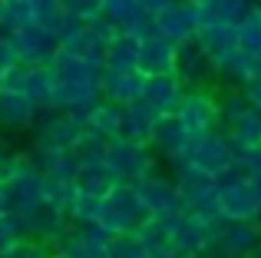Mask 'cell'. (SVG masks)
I'll list each match as a JSON object with an SVG mask.
<instances>
[{"mask_svg":"<svg viewBox=\"0 0 261 258\" xmlns=\"http://www.w3.org/2000/svg\"><path fill=\"white\" fill-rule=\"evenodd\" d=\"M43 195H46V179L37 172L30 152H20L17 156V175L7 186H0V209H4V215L23 219L33 209L43 205Z\"/></svg>","mask_w":261,"mask_h":258,"instance_id":"6da1fadb","label":"cell"},{"mask_svg":"<svg viewBox=\"0 0 261 258\" xmlns=\"http://www.w3.org/2000/svg\"><path fill=\"white\" fill-rule=\"evenodd\" d=\"M146 219H149V212H146V205L139 202L136 189L126 186V182H119V186L102 199L99 222H96V225H99L109 239H116V235H133Z\"/></svg>","mask_w":261,"mask_h":258,"instance_id":"7a4b0ae2","label":"cell"},{"mask_svg":"<svg viewBox=\"0 0 261 258\" xmlns=\"http://www.w3.org/2000/svg\"><path fill=\"white\" fill-rule=\"evenodd\" d=\"M102 166L116 175V182L133 186L136 179L152 172V156H149V146H139V142H129L122 136H116V139H109L106 162Z\"/></svg>","mask_w":261,"mask_h":258,"instance_id":"3957f363","label":"cell"},{"mask_svg":"<svg viewBox=\"0 0 261 258\" xmlns=\"http://www.w3.org/2000/svg\"><path fill=\"white\" fill-rule=\"evenodd\" d=\"M133 189H136V195H139V202L146 205L149 215H169V219H175V215L189 212L182 195H178V189H175V182L162 179V175H155V172L136 179Z\"/></svg>","mask_w":261,"mask_h":258,"instance_id":"277c9868","label":"cell"},{"mask_svg":"<svg viewBox=\"0 0 261 258\" xmlns=\"http://www.w3.org/2000/svg\"><path fill=\"white\" fill-rule=\"evenodd\" d=\"M7 40H10V46L17 50L20 63H30V66H50L60 53V40L53 37L50 30H43L40 23L27 27V30H20V33H10Z\"/></svg>","mask_w":261,"mask_h":258,"instance_id":"5b68a950","label":"cell"},{"mask_svg":"<svg viewBox=\"0 0 261 258\" xmlns=\"http://www.w3.org/2000/svg\"><path fill=\"white\" fill-rule=\"evenodd\" d=\"M0 90L7 93H20V96L33 99L37 106H46L53 90V76L46 66H30V63H17L4 80H0Z\"/></svg>","mask_w":261,"mask_h":258,"instance_id":"8992f818","label":"cell"},{"mask_svg":"<svg viewBox=\"0 0 261 258\" xmlns=\"http://www.w3.org/2000/svg\"><path fill=\"white\" fill-rule=\"evenodd\" d=\"M152 20H155V33H159V37H166L169 43H175V46L195 40V33H198L195 13H192V7L182 4V0H172V4H169L162 13H155Z\"/></svg>","mask_w":261,"mask_h":258,"instance_id":"52a82bcc","label":"cell"},{"mask_svg":"<svg viewBox=\"0 0 261 258\" xmlns=\"http://www.w3.org/2000/svg\"><path fill=\"white\" fill-rule=\"evenodd\" d=\"M30 159L37 166V172L50 182H73L80 172V156L70 149H46V146H33Z\"/></svg>","mask_w":261,"mask_h":258,"instance_id":"ba28073f","label":"cell"},{"mask_svg":"<svg viewBox=\"0 0 261 258\" xmlns=\"http://www.w3.org/2000/svg\"><path fill=\"white\" fill-rule=\"evenodd\" d=\"M182 99H185V86L175 80V73H172V76H152V80H146L142 103H146L159 119L175 116L178 106H182Z\"/></svg>","mask_w":261,"mask_h":258,"instance_id":"9c48e42d","label":"cell"},{"mask_svg":"<svg viewBox=\"0 0 261 258\" xmlns=\"http://www.w3.org/2000/svg\"><path fill=\"white\" fill-rule=\"evenodd\" d=\"M142 90H146V76H142L139 70H129V73L106 70V73H102V80H99V96L106 99V103H116V106L139 103Z\"/></svg>","mask_w":261,"mask_h":258,"instance_id":"30bf717a","label":"cell"},{"mask_svg":"<svg viewBox=\"0 0 261 258\" xmlns=\"http://www.w3.org/2000/svg\"><path fill=\"white\" fill-rule=\"evenodd\" d=\"M175 57H178L175 43H169L166 37H152V40H146V43H139V73L146 80L172 76L175 73Z\"/></svg>","mask_w":261,"mask_h":258,"instance_id":"8fae6325","label":"cell"},{"mask_svg":"<svg viewBox=\"0 0 261 258\" xmlns=\"http://www.w3.org/2000/svg\"><path fill=\"white\" fill-rule=\"evenodd\" d=\"M106 248H109V235L99 225H83V228H70V235L57 245V252L66 258H106Z\"/></svg>","mask_w":261,"mask_h":258,"instance_id":"7c38bea8","label":"cell"},{"mask_svg":"<svg viewBox=\"0 0 261 258\" xmlns=\"http://www.w3.org/2000/svg\"><path fill=\"white\" fill-rule=\"evenodd\" d=\"M175 119L189 129V136H205V133H212V126H215L218 110H215V103H212L208 96H202V93H185Z\"/></svg>","mask_w":261,"mask_h":258,"instance_id":"4fadbf2b","label":"cell"},{"mask_svg":"<svg viewBox=\"0 0 261 258\" xmlns=\"http://www.w3.org/2000/svg\"><path fill=\"white\" fill-rule=\"evenodd\" d=\"M192 139H195V136H189V129L178 123L175 116H166V119H159V126H155L149 146H152L159 156H166V159L182 162L185 152H189V146H192Z\"/></svg>","mask_w":261,"mask_h":258,"instance_id":"5bb4252c","label":"cell"},{"mask_svg":"<svg viewBox=\"0 0 261 258\" xmlns=\"http://www.w3.org/2000/svg\"><path fill=\"white\" fill-rule=\"evenodd\" d=\"M60 53H70V57H80V60H93V57H102V43L89 30V23H80V20L70 17L63 23V30H60Z\"/></svg>","mask_w":261,"mask_h":258,"instance_id":"9a60e30c","label":"cell"},{"mask_svg":"<svg viewBox=\"0 0 261 258\" xmlns=\"http://www.w3.org/2000/svg\"><path fill=\"white\" fill-rule=\"evenodd\" d=\"M155 126H159V116H155L142 99H139V103L122 106V139L139 142V146H149Z\"/></svg>","mask_w":261,"mask_h":258,"instance_id":"2e32d148","label":"cell"},{"mask_svg":"<svg viewBox=\"0 0 261 258\" xmlns=\"http://www.w3.org/2000/svg\"><path fill=\"white\" fill-rule=\"evenodd\" d=\"M37 113H40V106L33 99L0 90V126L4 129H30Z\"/></svg>","mask_w":261,"mask_h":258,"instance_id":"e0dca14e","label":"cell"},{"mask_svg":"<svg viewBox=\"0 0 261 258\" xmlns=\"http://www.w3.org/2000/svg\"><path fill=\"white\" fill-rule=\"evenodd\" d=\"M86 133L106 136V139H116L122 136V106L106 103V99H96L93 106H86Z\"/></svg>","mask_w":261,"mask_h":258,"instance_id":"ac0fdd59","label":"cell"},{"mask_svg":"<svg viewBox=\"0 0 261 258\" xmlns=\"http://www.w3.org/2000/svg\"><path fill=\"white\" fill-rule=\"evenodd\" d=\"M102 66L113 73H129V70H139V43L126 33H119L116 40H109L102 46Z\"/></svg>","mask_w":261,"mask_h":258,"instance_id":"d6986e66","label":"cell"},{"mask_svg":"<svg viewBox=\"0 0 261 258\" xmlns=\"http://www.w3.org/2000/svg\"><path fill=\"white\" fill-rule=\"evenodd\" d=\"M116 186L119 182H116V175L106 166H80L76 179H73V189L80 195H93V199H106Z\"/></svg>","mask_w":261,"mask_h":258,"instance_id":"ffe728a7","label":"cell"},{"mask_svg":"<svg viewBox=\"0 0 261 258\" xmlns=\"http://www.w3.org/2000/svg\"><path fill=\"white\" fill-rule=\"evenodd\" d=\"M37 23V10H33V0H4L0 7V37H10L20 33L27 27Z\"/></svg>","mask_w":261,"mask_h":258,"instance_id":"44dd1931","label":"cell"},{"mask_svg":"<svg viewBox=\"0 0 261 258\" xmlns=\"http://www.w3.org/2000/svg\"><path fill=\"white\" fill-rule=\"evenodd\" d=\"M102 17L113 20L119 27V33H126L142 17V7H139V0H102Z\"/></svg>","mask_w":261,"mask_h":258,"instance_id":"7402d4cb","label":"cell"},{"mask_svg":"<svg viewBox=\"0 0 261 258\" xmlns=\"http://www.w3.org/2000/svg\"><path fill=\"white\" fill-rule=\"evenodd\" d=\"M99 209H102V199H93V195H73V205H70V225L73 228H83V225H96L99 222Z\"/></svg>","mask_w":261,"mask_h":258,"instance_id":"603a6c76","label":"cell"},{"mask_svg":"<svg viewBox=\"0 0 261 258\" xmlns=\"http://www.w3.org/2000/svg\"><path fill=\"white\" fill-rule=\"evenodd\" d=\"M106 149H109V139H106V136L86 133V136H83V142L76 146L80 166H102V162H106Z\"/></svg>","mask_w":261,"mask_h":258,"instance_id":"cb8c5ba5","label":"cell"},{"mask_svg":"<svg viewBox=\"0 0 261 258\" xmlns=\"http://www.w3.org/2000/svg\"><path fill=\"white\" fill-rule=\"evenodd\" d=\"M73 195H76L73 182H50V179H46V195H43V205H50L53 212H60V215H70Z\"/></svg>","mask_w":261,"mask_h":258,"instance_id":"d4e9b609","label":"cell"},{"mask_svg":"<svg viewBox=\"0 0 261 258\" xmlns=\"http://www.w3.org/2000/svg\"><path fill=\"white\" fill-rule=\"evenodd\" d=\"M23 239H27L23 222L17 215H0V258H7Z\"/></svg>","mask_w":261,"mask_h":258,"instance_id":"484cf974","label":"cell"},{"mask_svg":"<svg viewBox=\"0 0 261 258\" xmlns=\"http://www.w3.org/2000/svg\"><path fill=\"white\" fill-rule=\"evenodd\" d=\"M106 258H149V252L139 245L136 235H116V239H109Z\"/></svg>","mask_w":261,"mask_h":258,"instance_id":"4316f807","label":"cell"},{"mask_svg":"<svg viewBox=\"0 0 261 258\" xmlns=\"http://www.w3.org/2000/svg\"><path fill=\"white\" fill-rule=\"evenodd\" d=\"M63 10L80 23H89L102 13V0H63Z\"/></svg>","mask_w":261,"mask_h":258,"instance_id":"83f0119b","label":"cell"},{"mask_svg":"<svg viewBox=\"0 0 261 258\" xmlns=\"http://www.w3.org/2000/svg\"><path fill=\"white\" fill-rule=\"evenodd\" d=\"M50 255H53V252H50L46 245H40V242H33V239H23L7 258H50Z\"/></svg>","mask_w":261,"mask_h":258,"instance_id":"f1b7e54d","label":"cell"},{"mask_svg":"<svg viewBox=\"0 0 261 258\" xmlns=\"http://www.w3.org/2000/svg\"><path fill=\"white\" fill-rule=\"evenodd\" d=\"M89 30L96 33V40H99L102 46H106L109 40H116V37H119V27H116L113 20H106V17H102V13H99V17H96V20H89Z\"/></svg>","mask_w":261,"mask_h":258,"instance_id":"f546056e","label":"cell"},{"mask_svg":"<svg viewBox=\"0 0 261 258\" xmlns=\"http://www.w3.org/2000/svg\"><path fill=\"white\" fill-rule=\"evenodd\" d=\"M20 63V57H17V50L10 46V40L7 37H0V80L7 76V73L13 70V66Z\"/></svg>","mask_w":261,"mask_h":258,"instance_id":"4dcf8cb0","label":"cell"},{"mask_svg":"<svg viewBox=\"0 0 261 258\" xmlns=\"http://www.w3.org/2000/svg\"><path fill=\"white\" fill-rule=\"evenodd\" d=\"M17 156L20 152H7V149H0V186H7V182L17 175Z\"/></svg>","mask_w":261,"mask_h":258,"instance_id":"1f68e13d","label":"cell"},{"mask_svg":"<svg viewBox=\"0 0 261 258\" xmlns=\"http://www.w3.org/2000/svg\"><path fill=\"white\" fill-rule=\"evenodd\" d=\"M50 258H66V255H60V252H53V255H50Z\"/></svg>","mask_w":261,"mask_h":258,"instance_id":"d6a6232c","label":"cell"},{"mask_svg":"<svg viewBox=\"0 0 261 258\" xmlns=\"http://www.w3.org/2000/svg\"><path fill=\"white\" fill-rule=\"evenodd\" d=\"M0 7H4V0H0Z\"/></svg>","mask_w":261,"mask_h":258,"instance_id":"836d02e7","label":"cell"},{"mask_svg":"<svg viewBox=\"0 0 261 258\" xmlns=\"http://www.w3.org/2000/svg\"><path fill=\"white\" fill-rule=\"evenodd\" d=\"M0 215H4V209H0Z\"/></svg>","mask_w":261,"mask_h":258,"instance_id":"e575fe53","label":"cell"}]
</instances>
